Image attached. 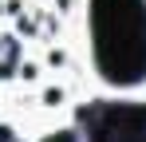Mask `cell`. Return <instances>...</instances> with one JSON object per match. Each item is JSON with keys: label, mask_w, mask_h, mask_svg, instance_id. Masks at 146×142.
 <instances>
[{"label": "cell", "mask_w": 146, "mask_h": 142, "mask_svg": "<svg viewBox=\"0 0 146 142\" xmlns=\"http://www.w3.org/2000/svg\"><path fill=\"white\" fill-rule=\"evenodd\" d=\"M44 103H48V107H59V103H63V91H59V87L44 91Z\"/></svg>", "instance_id": "cell-2"}, {"label": "cell", "mask_w": 146, "mask_h": 142, "mask_svg": "<svg viewBox=\"0 0 146 142\" xmlns=\"http://www.w3.org/2000/svg\"><path fill=\"white\" fill-rule=\"evenodd\" d=\"M95 36L111 83H138L146 75V8L138 0H95Z\"/></svg>", "instance_id": "cell-1"}, {"label": "cell", "mask_w": 146, "mask_h": 142, "mask_svg": "<svg viewBox=\"0 0 146 142\" xmlns=\"http://www.w3.org/2000/svg\"><path fill=\"white\" fill-rule=\"evenodd\" d=\"M0 142H16V130L12 126H0Z\"/></svg>", "instance_id": "cell-3"}]
</instances>
